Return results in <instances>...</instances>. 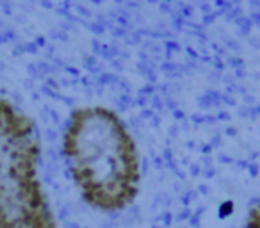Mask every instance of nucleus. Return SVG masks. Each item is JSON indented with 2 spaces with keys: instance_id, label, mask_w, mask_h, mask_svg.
<instances>
[{
  "instance_id": "1",
  "label": "nucleus",
  "mask_w": 260,
  "mask_h": 228,
  "mask_svg": "<svg viewBox=\"0 0 260 228\" xmlns=\"http://www.w3.org/2000/svg\"><path fill=\"white\" fill-rule=\"evenodd\" d=\"M70 173L89 209L116 214L141 191V159L125 121L102 105L72 112L62 139Z\"/></svg>"
},
{
  "instance_id": "2",
  "label": "nucleus",
  "mask_w": 260,
  "mask_h": 228,
  "mask_svg": "<svg viewBox=\"0 0 260 228\" xmlns=\"http://www.w3.org/2000/svg\"><path fill=\"white\" fill-rule=\"evenodd\" d=\"M40 162L34 123L0 96V228H57Z\"/></svg>"
},
{
  "instance_id": "3",
  "label": "nucleus",
  "mask_w": 260,
  "mask_h": 228,
  "mask_svg": "<svg viewBox=\"0 0 260 228\" xmlns=\"http://www.w3.org/2000/svg\"><path fill=\"white\" fill-rule=\"evenodd\" d=\"M244 228H260V200L249 207L248 214H246Z\"/></svg>"
}]
</instances>
